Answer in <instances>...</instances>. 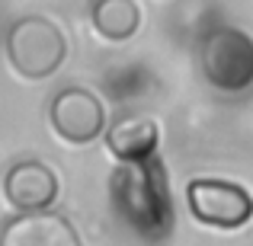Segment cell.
<instances>
[{
  "label": "cell",
  "mask_w": 253,
  "mask_h": 246,
  "mask_svg": "<svg viewBox=\"0 0 253 246\" xmlns=\"http://www.w3.org/2000/svg\"><path fill=\"white\" fill-rule=\"evenodd\" d=\"M0 246H81V237L68 217L36 211L13 217L0 234Z\"/></svg>",
  "instance_id": "obj_7"
},
{
  "label": "cell",
  "mask_w": 253,
  "mask_h": 246,
  "mask_svg": "<svg viewBox=\"0 0 253 246\" xmlns=\"http://www.w3.org/2000/svg\"><path fill=\"white\" fill-rule=\"evenodd\" d=\"M3 195L13 208L26 214L48 211V205L58 198V176L51 173V166L39 160H19L6 170Z\"/></svg>",
  "instance_id": "obj_6"
},
{
  "label": "cell",
  "mask_w": 253,
  "mask_h": 246,
  "mask_svg": "<svg viewBox=\"0 0 253 246\" xmlns=\"http://www.w3.org/2000/svg\"><path fill=\"white\" fill-rule=\"evenodd\" d=\"M93 29L109 42H128L141 26V10L135 0H93Z\"/></svg>",
  "instance_id": "obj_9"
},
{
  "label": "cell",
  "mask_w": 253,
  "mask_h": 246,
  "mask_svg": "<svg viewBox=\"0 0 253 246\" xmlns=\"http://www.w3.org/2000/svg\"><path fill=\"white\" fill-rule=\"evenodd\" d=\"M6 55L19 77L26 80H42L51 77L68 58V42L61 29L45 16H23L10 26L6 35Z\"/></svg>",
  "instance_id": "obj_3"
},
{
  "label": "cell",
  "mask_w": 253,
  "mask_h": 246,
  "mask_svg": "<svg viewBox=\"0 0 253 246\" xmlns=\"http://www.w3.org/2000/svg\"><path fill=\"white\" fill-rule=\"evenodd\" d=\"M112 198H116V208L122 211V217L148 240H164L170 234V192L167 179H164V166L154 157L119 166L112 176Z\"/></svg>",
  "instance_id": "obj_1"
},
{
  "label": "cell",
  "mask_w": 253,
  "mask_h": 246,
  "mask_svg": "<svg viewBox=\"0 0 253 246\" xmlns=\"http://www.w3.org/2000/svg\"><path fill=\"white\" fill-rule=\"evenodd\" d=\"M189 208L196 221L211 227L234 230L244 227L253 214V198L244 185L224 182V179H192L189 182Z\"/></svg>",
  "instance_id": "obj_4"
},
{
  "label": "cell",
  "mask_w": 253,
  "mask_h": 246,
  "mask_svg": "<svg viewBox=\"0 0 253 246\" xmlns=\"http://www.w3.org/2000/svg\"><path fill=\"white\" fill-rule=\"evenodd\" d=\"M157 125L151 122L148 115H125L119 118L116 125L106 135V144L109 150L119 157L122 163H138V160H151L157 150Z\"/></svg>",
  "instance_id": "obj_8"
},
{
  "label": "cell",
  "mask_w": 253,
  "mask_h": 246,
  "mask_svg": "<svg viewBox=\"0 0 253 246\" xmlns=\"http://www.w3.org/2000/svg\"><path fill=\"white\" fill-rule=\"evenodd\" d=\"M199 68L218 93H247L253 86V35L218 26L199 42Z\"/></svg>",
  "instance_id": "obj_2"
},
{
  "label": "cell",
  "mask_w": 253,
  "mask_h": 246,
  "mask_svg": "<svg viewBox=\"0 0 253 246\" xmlns=\"http://www.w3.org/2000/svg\"><path fill=\"white\" fill-rule=\"evenodd\" d=\"M48 118L55 131L71 144H90L99 138L106 125V109L96 99V93L84 86H68L61 90L48 105Z\"/></svg>",
  "instance_id": "obj_5"
}]
</instances>
